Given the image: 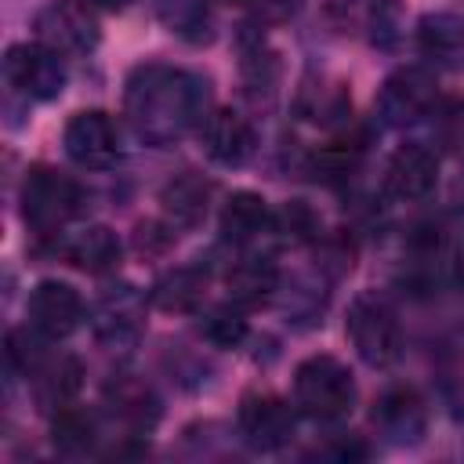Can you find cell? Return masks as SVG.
Listing matches in <instances>:
<instances>
[{"instance_id": "obj_1", "label": "cell", "mask_w": 464, "mask_h": 464, "mask_svg": "<svg viewBox=\"0 0 464 464\" xmlns=\"http://www.w3.org/2000/svg\"><path fill=\"white\" fill-rule=\"evenodd\" d=\"M207 105L210 83L181 65H138L123 87V116L145 145L181 141L188 130L203 127Z\"/></svg>"}, {"instance_id": "obj_2", "label": "cell", "mask_w": 464, "mask_h": 464, "mask_svg": "<svg viewBox=\"0 0 464 464\" xmlns=\"http://www.w3.org/2000/svg\"><path fill=\"white\" fill-rule=\"evenodd\" d=\"M355 406V377L334 355H308L294 370V410L312 420H341Z\"/></svg>"}, {"instance_id": "obj_3", "label": "cell", "mask_w": 464, "mask_h": 464, "mask_svg": "<svg viewBox=\"0 0 464 464\" xmlns=\"http://www.w3.org/2000/svg\"><path fill=\"white\" fill-rule=\"evenodd\" d=\"M344 334H348L355 355L366 366H392L399 359V352H402L399 315H395L392 301L384 294H377V290H366L348 304Z\"/></svg>"}, {"instance_id": "obj_4", "label": "cell", "mask_w": 464, "mask_h": 464, "mask_svg": "<svg viewBox=\"0 0 464 464\" xmlns=\"http://www.w3.org/2000/svg\"><path fill=\"white\" fill-rule=\"evenodd\" d=\"M22 221L40 232V236H54L65 221L76 218L83 196H80V185L51 167H33L22 181Z\"/></svg>"}, {"instance_id": "obj_5", "label": "cell", "mask_w": 464, "mask_h": 464, "mask_svg": "<svg viewBox=\"0 0 464 464\" xmlns=\"http://www.w3.org/2000/svg\"><path fill=\"white\" fill-rule=\"evenodd\" d=\"M36 44L58 51V54H91L102 40V25L94 11L83 0H54L47 4L36 22Z\"/></svg>"}, {"instance_id": "obj_6", "label": "cell", "mask_w": 464, "mask_h": 464, "mask_svg": "<svg viewBox=\"0 0 464 464\" xmlns=\"http://www.w3.org/2000/svg\"><path fill=\"white\" fill-rule=\"evenodd\" d=\"M435 102H439L435 76L428 69L402 65L381 83L377 116L384 127H410V123H420L435 109Z\"/></svg>"}, {"instance_id": "obj_7", "label": "cell", "mask_w": 464, "mask_h": 464, "mask_svg": "<svg viewBox=\"0 0 464 464\" xmlns=\"http://www.w3.org/2000/svg\"><path fill=\"white\" fill-rule=\"evenodd\" d=\"M4 80L33 102H51L65 91V62L44 44H14L4 58Z\"/></svg>"}, {"instance_id": "obj_8", "label": "cell", "mask_w": 464, "mask_h": 464, "mask_svg": "<svg viewBox=\"0 0 464 464\" xmlns=\"http://www.w3.org/2000/svg\"><path fill=\"white\" fill-rule=\"evenodd\" d=\"M294 428H297V417H294V406L279 395H246L239 402V413H236V431L239 439L254 450V453H276L283 450L290 439H294Z\"/></svg>"}, {"instance_id": "obj_9", "label": "cell", "mask_w": 464, "mask_h": 464, "mask_svg": "<svg viewBox=\"0 0 464 464\" xmlns=\"http://www.w3.org/2000/svg\"><path fill=\"white\" fill-rule=\"evenodd\" d=\"M62 141H65L69 160L76 167H87V170H109L120 160V130L112 123V116L102 109L76 112L65 123Z\"/></svg>"}, {"instance_id": "obj_10", "label": "cell", "mask_w": 464, "mask_h": 464, "mask_svg": "<svg viewBox=\"0 0 464 464\" xmlns=\"http://www.w3.org/2000/svg\"><path fill=\"white\" fill-rule=\"evenodd\" d=\"M91 330L102 348H130L145 330V297L134 286H112L91 312Z\"/></svg>"}, {"instance_id": "obj_11", "label": "cell", "mask_w": 464, "mask_h": 464, "mask_svg": "<svg viewBox=\"0 0 464 464\" xmlns=\"http://www.w3.org/2000/svg\"><path fill=\"white\" fill-rule=\"evenodd\" d=\"M25 319L36 334H44L51 341L69 337L83 323V297L69 283L44 279V283L33 286V294L25 301Z\"/></svg>"}, {"instance_id": "obj_12", "label": "cell", "mask_w": 464, "mask_h": 464, "mask_svg": "<svg viewBox=\"0 0 464 464\" xmlns=\"http://www.w3.org/2000/svg\"><path fill=\"white\" fill-rule=\"evenodd\" d=\"M435 181H439V156L424 141L399 145L384 167V188H388V196H395L402 203L431 196Z\"/></svg>"}, {"instance_id": "obj_13", "label": "cell", "mask_w": 464, "mask_h": 464, "mask_svg": "<svg viewBox=\"0 0 464 464\" xmlns=\"http://www.w3.org/2000/svg\"><path fill=\"white\" fill-rule=\"evenodd\" d=\"M199 145H203V152L214 163H221V167H243L254 156L257 138H254V127H250V120L243 112H236V109H214V112H207V120L199 127Z\"/></svg>"}, {"instance_id": "obj_14", "label": "cell", "mask_w": 464, "mask_h": 464, "mask_svg": "<svg viewBox=\"0 0 464 464\" xmlns=\"http://www.w3.org/2000/svg\"><path fill=\"white\" fill-rule=\"evenodd\" d=\"M377 431L395 446H413L428 431V410L424 399L413 388H388L373 406Z\"/></svg>"}, {"instance_id": "obj_15", "label": "cell", "mask_w": 464, "mask_h": 464, "mask_svg": "<svg viewBox=\"0 0 464 464\" xmlns=\"http://www.w3.org/2000/svg\"><path fill=\"white\" fill-rule=\"evenodd\" d=\"M417 51L442 72H464V18L431 11L417 22Z\"/></svg>"}, {"instance_id": "obj_16", "label": "cell", "mask_w": 464, "mask_h": 464, "mask_svg": "<svg viewBox=\"0 0 464 464\" xmlns=\"http://www.w3.org/2000/svg\"><path fill=\"white\" fill-rule=\"evenodd\" d=\"M210 196H214V185L196 174V170H181L174 174L163 188H160V207H163V221L170 228H192L207 218V207H210Z\"/></svg>"}, {"instance_id": "obj_17", "label": "cell", "mask_w": 464, "mask_h": 464, "mask_svg": "<svg viewBox=\"0 0 464 464\" xmlns=\"http://www.w3.org/2000/svg\"><path fill=\"white\" fill-rule=\"evenodd\" d=\"M105 406L130 431H149L160 420V399H156V392L145 381L130 377V373H120L116 381L105 384Z\"/></svg>"}, {"instance_id": "obj_18", "label": "cell", "mask_w": 464, "mask_h": 464, "mask_svg": "<svg viewBox=\"0 0 464 464\" xmlns=\"http://www.w3.org/2000/svg\"><path fill=\"white\" fill-rule=\"evenodd\" d=\"M276 228V214L268 210V203L257 192H236L228 196L225 210H221V236L236 246H250L261 236H268Z\"/></svg>"}, {"instance_id": "obj_19", "label": "cell", "mask_w": 464, "mask_h": 464, "mask_svg": "<svg viewBox=\"0 0 464 464\" xmlns=\"http://www.w3.org/2000/svg\"><path fill=\"white\" fill-rule=\"evenodd\" d=\"M62 257H65L72 268L87 272V276H105V272H112V268L120 265L123 246H120V239H116L112 228H105V225H91V228L76 232L72 239H65Z\"/></svg>"}, {"instance_id": "obj_20", "label": "cell", "mask_w": 464, "mask_h": 464, "mask_svg": "<svg viewBox=\"0 0 464 464\" xmlns=\"http://www.w3.org/2000/svg\"><path fill=\"white\" fill-rule=\"evenodd\" d=\"M225 286L239 308H254V304H265L279 290V272L268 257H239L228 268Z\"/></svg>"}, {"instance_id": "obj_21", "label": "cell", "mask_w": 464, "mask_h": 464, "mask_svg": "<svg viewBox=\"0 0 464 464\" xmlns=\"http://www.w3.org/2000/svg\"><path fill=\"white\" fill-rule=\"evenodd\" d=\"M203 294H207V272L192 268V265H181V268L160 276L152 286V301L163 312H196L203 304Z\"/></svg>"}, {"instance_id": "obj_22", "label": "cell", "mask_w": 464, "mask_h": 464, "mask_svg": "<svg viewBox=\"0 0 464 464\" xmlns=\"http://www.w3.org/2000/svg\"><path fill=\"white\" fill-rule=\"evenodd\" d=\"M297 112L308 120V123H341L348 120L352 112V102H348V91L344 83H319V87H304L301 98H297Z\"/></svg>"}, {"instance_id": "obj_23", "label": "cell", "mask_w": 464, "mask_h": 464, "mask_svg": "<svg viewBox=\"0 0 464 464\" xmlns=\"http://www.w3.org/2000/svg\"><path fill=\"white\" fill-rule=\"evenodd\" d=\"M80 377H83V370L69 355L58 359V362H44L36 370V395H40V402L51 406V410L69 406V399L80 392Z\"/></svg>"}, {"instance_id": "obj_24", "label": "cell", "mask_w": 464, "mask_h": 464, "mask_svg": "<svg viewBox=\"0 0 464 464\" xmlns=\"http://www.w3.org/2000/svg\"><path fill=\"white\" fill-rule=\"evenodd\" d=\"M94 435H98V428H94V417H91L87 410H76V406H62V410H54V420H51V442H54L62 453H69V457L87 453L91 442H94Z\"/></svg>"}, {"instance_id": "obj_25", "label": "cell", "mask_w": 464, "mask_h": 464, "mask_svg": "<svg viewBox=\"0 0 464 464\" xmlns=\"http://www.w3.org/2000/svg\"><path fill=\"white\" fill-rule=\"evenodd\" d=\"M199 334L218 348H236L246 337V319L232 304H218L199 319Z\"/></svg>"}, {"instance_id": "obj_26", "label": "cell", "mask_w": 464, "mask_h": 464, "mask_svg": "<svg viewBox=\"0 0 464 464\" xmlns=\"http://www.w3.org/2000/svg\"><path fill=\"white\" fill-rule=\"evenodd\" d=\"M40 337H44V334H36V330H33V334H29V330H11V334H7V362H11L14 373L36 377V370L47 362Z\"/></svg>"}, {"instance_id": "obj_27", "label": "cell", "mask_w": 464, "mask_h": 464, "mask_svg": "<svg viewBox=\"0 0 464 464\" xmlns=\"http://www.w3.org/2000/svg\"><path fill=\"white\" fill-rule=\"evenodd\" d=\"M276 228L283 236H290V239H312L315 236V218H312V210L304 203H290V207H283L276 214Z\"/></svg>"}, {"instance_id": "obj_28", "label": "cell", "mask_w": 464, "mask_h": 464, "mask_svg": "<svg viewBox=\"0 0 464 464\" xmlns=\"http://www.w3.org/2000/svg\"><path fill=\"white\" fill-rule=\"evenodd\" d=\"M297 4H301V0H254L250 7H254L257 18H265V22H283V18H290V14L297 11Z\"/></svg>"}, {"instance_id": "obj_29", "label": "cell", "mask_w": 464, "mask_h": 464, "mask_svg": "<svg viewBox=\"0 0 464 464\" xmlns=\"http://www.w3.org/2000/svg\"><path fill=\"white\" fill-rule=\"evenodd\" d=\"M446 138H450V145H453L457 152H464V105H457V109L450 112V123H446Z\"/></svg>"}, {"instance_id": "obj_30", "label": "cell", "mask_w": 464, "mask_h": 464, "mask_svg": "<svg viewBox=\"0 0 464 464\" xmlns=\"http://www.w3.org/2000/svg\"><path fill=\"white\" fill-rule=\"evenodd\" d=\"M91 4H98V7H109V11H120V7H127L130 0H91Z\"/></svg>"}, {"instance_id": "obj_31", "label": "cell", "mask_w": 464, "mask_h": 464, "mask_svg": "<svg viewBox=\"0 0 464 464\" xmlns=\"http://www.w3.org/2000/svg\"><path fill=\"white\" fill-rule=\"evenodd\" d=\"M225 4H239V7H250L254 0H225Z\"/></svg>"}, {"instance_id": "obj_32", "label": "cell", "mask_w": 464, "mask_h": 464, "mask_svg": "<svg viewBox=\"0 0 464 464\" xmlns=\"http://www.w3.org/2000/svg\"><path fill=\"white\" fill-rule=\"evenodd\" d=\"M460 272H464V254H460Z\"/></svg>"}]
</instances>
